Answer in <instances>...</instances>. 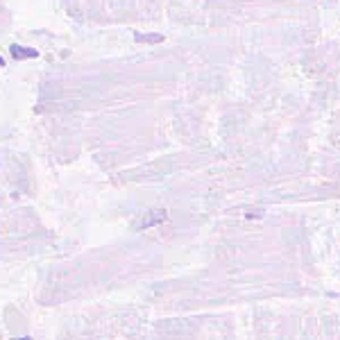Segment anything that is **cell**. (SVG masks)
Instances as JSON below:
<instances>
[{"mask_svg":"<svg viewBox=\"0 0 340 340\" xmlns=\"http://www.w3.org/2000/svg\"><path fill=\"white\" fill-rule=\"evenodd\" d=\"M14 340H32V338H27V336H25V338H14Z\"/></svg>","mask_w":340,"mask_h":340,"instance_id":"277c9868","label":"cell"},{"mask_svg":"<svg viewBox=\"0 0 340 340\" xmlns=\"http://www.w3.org/2000/svg\"><path fill=\"white\" fill-rule=\"evenodd\" d=\"M9 50L16 59H34V57H39V53L34 48H23V46H16V43H14Z\"/></svg>","mask_w":340,"mask_h":340,"instance_id":"7a4b0ae2","label":"cell"},{"mask_svg":"<svg viewBox=\"0 0 340 340\" xmlns=\"http://www.w3.org/2000/svg\"><path fill=\"white\" fill-rule=\"evenodd\" d=\"M138 41H150V43H161L164 41V37L161 34H136Z\"/></svg>","mask_w":340,"mask_h":340,"instance_id":"3957f363","label":"cell"},{"mask_svg":"<svg viewBox=\"0 0 340 340\" xmlns=\"http://www.w3.org/2000/svg\"><path fill=\"white\" fill-rule=\"evenodd\" d=\"M168 218V213L164 211V209H157V211H152V213H148V218H143L141 223L136 225V229L141 231V229H148V227H152V225H159V223H164V220Z\"/></svg>","mask_w":340,"mask_h":340,"instance_id":"6da1fadb","label":"cell"}]
</instances>
